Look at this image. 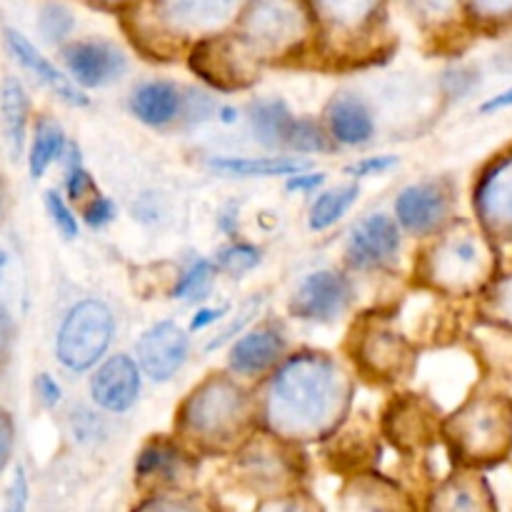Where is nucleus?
<instances>
[{"label": "nucleus", "mask_w": 512, "mask_h": 512, "mask_svg": "<svg viewBox=\"0 0 512 512\" xmlns=\"http://www.w3.org/2000/svg\"><path fill=\"white\" fill-rule=\"evenodd\" d=\"M348 400L343 370L320 353H300L273 375L265 400L273 430L293 438H315L338 420Z\"/></svg>", "instance_id": "1"}, {"label": "nucleus", "mask_w": 512, "mask_h": 512, "mask_svg": "<svg viewBox=\"0 0 512 512\" xmlns=\"http://www.w3.org/2000/svg\"><path fill=\"white\" fill-rule=\"evenodd\" d=\"M250 418L248 398L228 378H213L193 390L180 410V428L200 448L233 445Z\"/></svg>", "instance_id": "2"}, {"label": "nucleus", "mask_w": 512, "mask_h": 512, "mask_svg": "<svg viewBox=\"0 0 512 512\" xmlns=\"http://www.w3.org/2000/svg\"><path fill=\"white\" fill-rule=\"evenodd\" d=\"M115 333V318L100 300H83L65 315L55 338V358L73 373L93 368L108 350Z\"/></svg>", "instance_id": "3"}, {"label": "nucleus", "mask_w": 512, "mask_h": 512, "mask_svg": "<svg viewBox=\"0 0 512 512\" xmlns=\"http://www.w3.org/2000/svg\"><path fill=\"white\" fill-rule=\"evenodd\" d=\"M310 0H250L243 13V40L255 48L283 50L308 33Z\"/></svg>", "instance_id": "4"}, {"label": "nucleus", "mask_w": 512, "mask_h": 512, "mask_svg": "<svg viewBox=\"0 0 512 512\" xmlns=\"http://www.w3.org/2000/svg\"><path fill=\"white\" fill-rule=\"evenodd\" d=\"M250 0H150L160 23L180 33H218L243 18Z\"/></svg>", "instance_id": "5"}, {"label": "nucleus", "mask_w": 512, "mask_h": 512, "mask_svg": "<svg viewBox=\"0 0 512 512\" xmlns=\"http://www.w3.org/2000/svg\"><path fill=\"white\" fill-rule=\"evenodd\" d=\"M188 350V333L173 320H163V323L153 325L135 343L140 370L148 373V378L158 380V383H165L183 368L185 360H188Z\"/></svg>", "instance_id": "6"}, {"label": "nucleus", "mask_w": 512, "mask_h": 512, "mask_svg": "<svg viewBox=\"0 0 512 512\" xmlns=\"http://www.w3.org/2000/svg\"><path fill=\"white\" fill-rule=\"evenodd\" d=\"M483 270V245L465 233L445 235L430 255V273L440 288H468Z\"/></svg>", "instance_id": "7"}, {"label": "nucleus", "mask_w": 512, "mask_h": 512, "mask_svg": "<svg viewBox=\"0 0 512 512\" xmlns=\"http://www.w3.org/2000/svg\"><path fill=\"white\" fill-rule=\"evenodd\" d=\"M350 303V283L345 275L333 270H318L310 273L295 290L290 310L293 315L315 323H328L335 320Z\"/></svg>", "instance_id": "8"}, {"label": "nucleus", "mask_w": 512, "mask_h": 512, "mask_svg": "<svg viewBox=\"0 0 512 512\" xmlns=\"http://www.w3.org/2000/svg\"><path fill=\"white\" fill-rule=\"evenodd\" d=\"M400 248V230L393 218L383 213L368 215L360 220L353 228L348 238V263L355 270H370L380 268V265L390 263Z\"/></svg>", "instance_id": "9"}, {"label": "nucleus", "mask_w": 512, "mask_h": 512, "mask_svg": "<svg viewBox=\"0 0 512 512\" xmlns=\"http://www.w3.org/2000/svg\"><path fill=\"white\" fill-rule=\"evenodd\" d=\"M90 395L95 405L110 413H125L140 395V370L130 355H113L98 368L90 380Z\"/></svg>", "instance_id": "10"}, {"label": "nucleus", "mask_w": 512, "mask_h": 512, "mask_svg": "<svg viewBox=\"0 0 512 512\" xmlns=\"http://www.w3.org/2000/svg\"><path fill=\"white\" fill-rule=\"evenodd\" d=\"M65 65L75 83L100 88L125 73V55L105 40H83L65 50Z\"/></svg>", "instance_id": "11"}, {"label": "nucleus", "mask_w": 512, "mask_h": 512, "mask_svg": "<svg viewBox=\"0 0 512 512\" xmlns=\"http://www.w3.org/2000/svg\"><path fill=\"white\" fill-rule=\"evenodd\" d=\"M395 215L413 235L433 233L448 218V193L438 183L410 185L395 200Z\"/></svg>", "instance_id": "12"}, {"label": "nucleus", "mask_w": 512, "mask_h": 512, "mask_svg": "<svg viewBox=\"0 0 512 512\" xmlns=\"http://www.w3.org/2000/svg\"><path fill=\"white\" fill-rule=\"evenodd\" d=\"M5 38H8V48L10 53L15 55V60H18L28 73H33L40 83L48 85L58 98H63L65 103L70 105H88V95L80 93V90L75 88V85L70 83V80L65 78V75L60 73V70L55 68V65L50 63L28 38H25V35H20L18 30H8Z\"/></svg>", "instance_id": "13"}, {"label": "nucleus", "mask_w": 512, "mask_h": 512, "mask_svg": "<svg viewBox=\"0 0 512 512\" xmlns=\"http://www.w3.org/2000/svg\"><path fill=\"white\" fill-rule=\"evenodd\" d=\"M285 350V340L278 330L260 328L243 335L233 345L230 353V368L240 375H260L273 368Z\"/></svg>", "instance_id": "14"}, {"label": "nucleus", "mask_w": 512, "mask_h": 512, "mask_svg": "<svg viewBox=\"0 0 512 512\" xmlns=\"http://www.w3.org/2000/svg\"><path fill=\"white\" fill-rule=\"evenodd\" d=\"M330 133L343 145H363L373 138L375 123L368 105L355 95L343 93L328 108Z\"/></svg>", "instance_id": "15"}, {"label": "nucleus", "mask_w": 512, "mask_h": 512, "mask_svg": "<svg viewBox=\"0 0 512 512\" xmlns=\"http://www.w3.org/2000/svg\"><path fill=\"white\" fill-rule=\"evenodd\" d=\"M130 108L138 115L143 123L153 125V128H163V125L173 123L183 108V98H180L178 88L168 80H150L135 88L133 98H130Z\"/></svg>", "instance_id": "16"}, {"label": "nucleus", "mask_w": 512, "mask_h": 512, "mask_svg": "<svg viewBox=\"0 0 512 512\" xmlns=\"http://www.w3.org/2000/svg\"><path fill=\"white\" fill-rule=\"evenodd\" d=\"M250 125L260 143L268 148H278V145H288L295 118L283 100L263 98L250 105Z\"/></svg>", "instance_id": "17"}, {"label": "nucleus", "mask_w": 512, "mask_h": 512, "mask_svg": "<svg viewBox=\"0 0 512 512\" xmlns=\"http://www.w3.org/2000/svg\"><path fill=\"white\" fill-rule=\"evenodd\" d=\"M0 113H3L5 140L10 145L13 158L23 153L25 130H28V98L23 83L18 78H5L0 88Z\"/></svg>", "instance_id": "18"}, {"label": "nucleus", "mask_w": 512, "mask_h": 512, "mask_svg": "<svg viewBox=\"0 0 512 512\" xmlns=\"http://www.w3.org/2000/svg\"><path fill=\"white\" fill-rule=\"evenodd\" d=\"M315 15L333 30H358L375 18L383 0H310Z\"/></svg>", "instance_id": "19"}, {"label": "nucleus", "mask_w": 512, "mask_h": 512, "mask_svg": "<svg viewBox=\"0 0 512 512\" xmlns=\"http://www.w3.org/2000/svg\"><path fill=\"white\" fill-rule=\"evenodd\" d=\"M210 168L223 175L238 178H273V175H295L308 170L305 160L295 158H210Z\"/></svg>", "instance_id": "20"}, {"label": "nucleus", "mask_w": 512, "mask_h": 512, "mask_svg": "<svg viewBox=\"0 0 512 512\" xmlns=\"http://www.w3.org/2000/svg\"><path fill=\"white\" fill-rule=\"evenodd\" d=\"M63 148H65L63 128H60L55 120L40 118L38 125H35L33 145H30V153H28L30 175H33L35 180L43 178L45 170L55 163V158L63 155Z\"/></svg>", "instance_id": "21"}, {"label": "nucleus", "mask_w": 512, "mask_h": 512, "mask_svg": "<svg viewBox=\"0 0 512 512\" xmlns=\"http://www.w3.org/2000/svg\"><path fill=\"white\" fill-rule=\"evenodd\" d=\"M175 468H180V453L168 440H153L140 450L135 460V475L138 480H165L173 478Z\"/></svg>", "instance_id": "22"}, {"label": "nucleus", "mask_w": 512, "mask_h": 512, "mask_svg": "<svg viewBox=\"0 0 512 512\" xmlns=\"http://www.w3.org/2000/svg\"><path fill=\"white\" fill-rule=\"evenodd\" d=\"M358 185H345V188L325 190L318 200L313 203L310 210V228L313 230H325L330 225L338 223L345 213L350 210V205L358 200Z\"/></svg>", "instance_id": "23"}, {"label": "nucleus", "mask_w": 512, "mask_h": 512, "mask_svg": "<svg viewBox=\"0 0 512 512\" xmlns=\"http://www.w3.org/2000/svg\"><path fill=\"white\" fill-rule=\"evenodd\" d=\"M215 268L208 260H198V263L190 265L188 273L183 275L178 285H175V298L180 300H203L208 298L210 285H213Z\"/></svg>", "instance_id": "24"}, {"label": "nucleus", "mask_w": 512, "mask_h": 512, "mask_svg": "<svg viewBox=\"0 0 512 512\" xmlns=\"http://www.w3.org/2000/svg\"><path fill=\"white\" fill-rule=\"evenodd\" d=\"M38 25L45 40H50V43H60V40H65L70 35V30H73L75 25V18L68 8H63V5L48 3L43 8V13H40Z\"/></svg>", "instance_id": "25"}, {"label": "nucleus", "mask_w": 512, "mask_h": 512, "mask_svg": "<svg viewBox=\"0 0 512 512\" xmlns=\"http://www.w3.org/2000/svg\"><path fill=\"white\" fill-rule=\"evenodd\" d=\"M288 148L298 150V153H328L330 143L313 120H295L293 133L288 138Z\"/></svg>", "instance_id": "26"}, {"label": "nucleus", "mask_w": 512, "mask_h": 512, "mask_svg": "<svg viewBox=\"0 0 512 512\" xmlns=\"http://www.w3.org/2000/svg\"><path fill=\"white\" fill-rule=\"evenodd\" d=\"M258 263H260V250L248 243L230 245V248L220 250L218 255V268L228 270V273L233 275L248 273V270H253Z\"/></svg>", "instance_id": "27"}, {"label": "nucleus", "mask_w": 512, "mask_h": 512, "mask_svg": "<svg viewBox=\"0 0 512 512\" xmlns=\"http://www.w3.org/2000/svg\"><path fill=\"white\" fill-rule=\"evenodd\" d=\"M45 208H48V215L53 218L55 228L63 233V238H75V235H78V220L70 213L68 203L60 198V193L48 190V193H45Z\"/></svg>", "instance_id": "28"}, {"label": "nucleus", "mask_w": 512, "mask_h": 512, "mask_svg": "<svg viewBox=\"0 0 512 512\" xmlns=\"http://www.w3.org/2000/svg\"><path fill=\"white\" fill-rule=\"evenodd\" d=\"M65 188H68V195L73 200H83L85 193L93 188L90 183L88 170L83 168V160H80L78 148H70L68 155V173H65Z\"/></svg>", "instance_id": "29"}, {"label": "nucleus", "mask_w": 512, "mask_h": 512, "mask_svg": "<svg viewBox=\"0 0 512 512\" xmlns=\"http://www.w3.org/2000/svg\"><path fill=\"white\" fill-rule=\"evenodd\" d=\"M405 3L410 5L415 15L435 23V20H445L448 15H453L463 0H405Z\"/></svg>", "instance_id": "30"}, {"label": "nucleus", "mask_w": 512, "mask_h": 512, "mask_svg": "<svg viewBox=\"0 0 512 512\" xmlns=\"http://www.w3.org/2000/svg\"><path fill=\"white\" fill-rule=\"evenodd\" d=\"M258 308H260V300H258V298H253V300H250V303L245 305L243 310H240V315H238V318H235L233 323H230L228 328L223 330V333H220V335H215V338L210 340V343H208V348H205V350H208V353H210V350H215V348H223L225 343H230V340H233L235 335H238L240 330H243L245 325H248L250 320L255 318V313H258Z\"/></svg>", "instance_id": "31"}, {"label": "nucleus", "mask_w": 512, "mask_h": 512, "mask_svg": "<svg viewBox=\"0 0 512 512\" xmlns=\"http://www.w3.org/2000/svg\"><path fill=\"white\" fill-rule=\"evenodd\" d=\"M83 215H85V223H88L90 228H103V225H108L110 220L115 218V208L108 198L95 195V198L85 205Z\"/></svg>", "instance_id": "32"}, {"label": "nucleus", "mask_w": 512, "mask_h": 512, "mask_svg": "<svg viewBox=\"0 0 512 512\" xmlns=\"http://www.w3.org/2000/svg\"><path fill=\"white\" fill-rule=\"evenodd\" d=\"M393 165H398V158H395V155H375V158H368V160H360V163H355L353 168H348V173L358 175V178H365V175L385 173V170H390Z\"/></svg>", "instance_id": "33"}, {"label": "nucleus", "mask_w": 512, "mask_h": 512, "mask_svg": "<svg viewBox=\"0 0 512 512\" xmlns=\"http://www.w3.org/2000/svg\"><path fill=\"white\" fill-rule=\"evenodd\" d=\"M465 5L483 18H500L512 13V0H465Z\"/></svg>", "instance_id": "34"}, {"label": "nucleus", "mask_w": 512, "mask_h": 512, "mask_svg": "<svg viewBox=\"0 0 512 512\" xmlns=\"http://www.w3.org/2000/svg\"><path fill=\"white\" fill-rule=\"evenodd\" d=\"M28 503V480H25V470L18 468L13 475V483L8 488V508L23 510Z\"/></svg>", "instance_id": "35"}, {"label": "nucleus", "mask_w": 512, "mask_h": 512, "mask_svg": "<svg viewBox=\"0 0 512 512\" xmlns=\"http://www.w3.org/2000/svg\"><path fill=\"white\" fill-rule=\"evenodd\" d=\"M35 393H38L40 403H43L45 408H55V405L60 403V385L55 383L48 373H40L38 378H35Z\"/></svg>", "instance_id": "36"}, {"label": "nucleus", "mask_w": 512, "mask_h": 512, "mask_svg": "<svg viewBox=\"0 0 512 512\" xmlns=\"http://www.w3.org/2000/svg\"><path fill=\"white\" fill-rule=\"evenodd\" d=\"M325 183V175H318V173H295L293 178L288 180V190H298V193H310V190L320 188V185Z\"/></svg>", "instance_id": "37"}, {"label": "nucleus", "mask_w": 512, "mask_h": 512, "mask_svg": "<svg viewBox=\"0 0 512 512\" xmlns=\"http://www.w3.org/2000/svg\"><path fill=\"white\" fill-rule=\"evenodd\" d=\"M10 448H13V425H10L8 415L0 410V470L8 463Z\"/></svg>", "instance_id": "38"}, {"label": "nucleus", "mask_w": 512, "mask_h": 512, "mask_svg": "<svg viewBox=\"0 0 512 512\" xmlns=\"http://www.w3.org/2000/svg\"><path fill=\"white\" fill-rule=\"evenodd\" d=\"M505 108H512V88L503 90V93H498L495 98L485 100V103L480 105V113H498V110Z\"/></svg>", "instance_id": "39"}, {"label": "nucleus", "mask_w": 512, "mask_h": 512, "mask_svg": "<svg viewBox=\"0 0 512 512\" xmlns=\"http://www.w3.org/2000/svg\"><path fill=\"white\" fill-rule=\"evenodd\" d=\"M228 308H213V310H200L198 315H195L193 320H190V330H203L208 328V325H213L215 320L223 318V313Z\"/></svg>", "instance_id": "40"}, {"label": "nucleus", "mask_w": 512, "mask_h": 512, "mask_svg": "<svg viewBox=\"0 0 512 512\" xmlns=\"http://www.w3.org/2000/svg\"><path fill=\"white\" fill-rule=\"evenodd\" d=\"M8 340H10V315L8 310L3 308V303H0V353L8 348Z\"/></svg>", "instance_id": "41"}, {"label": "nucleus", "mask_w": 512, "mask_h": 512, "mask_svg": "<svg viewBox=\"0 0 512 512\" xmlns=\"http://www.w3.org/2000/svg\"><path fill=\"white\" fill-rule=\"evenodd\" d=\"M5 268H8V253H5V250H0V278H3Z\"/></svg>", "instance_id": "42"}, {"label": "nucleus", "mask_w": 512, "mask_h": 512, "mask_svg": "<svg viewBox=\"0 0 512 512\" xmlns=\"http://www.w3.org/2000/svg\"><path fill=\"white\" fill-rule=\"evenodd\" d=\"M95 3H103V5H123V3H130V0H95Z\"/></svg>", "instance_id": "43"}]
</instances>
